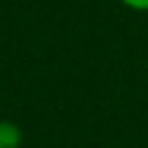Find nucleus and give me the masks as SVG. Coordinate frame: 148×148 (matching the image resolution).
Returning a JSON list of instances; mask_svg holds the SVG:
<instances>
[{
    "instance_id": "2",
    "label": "nucleus",
    "mask_w": 148,
    "mask_h": 148,
    "mask_svg": "<svg viewBox=\"0 0 148 148\" xmlns=\"http://www.w3.org/2000/svg\"><path fill=\"white\" fill-rule=\"evenodd\" d=\"M120 3L133 8V10H148V0H120Z\"/></svg>"
},
{
    "instance_id": "1",
    "label": "nucleus",
    "mask_w": 148,
    "mask_h": 148,
    "mask_svg": "<svg viewBox=\"0 0 148 148\" xmlns=\"http://www.w3.org/2000/svg\"><path fill=\"white\" fill-rule=\"evenodd\" d=\"M18 140H21L18 130H16L13 125L3 122V125H0V148H16V146H18Z\"/></svg>"
}]
</instances>
